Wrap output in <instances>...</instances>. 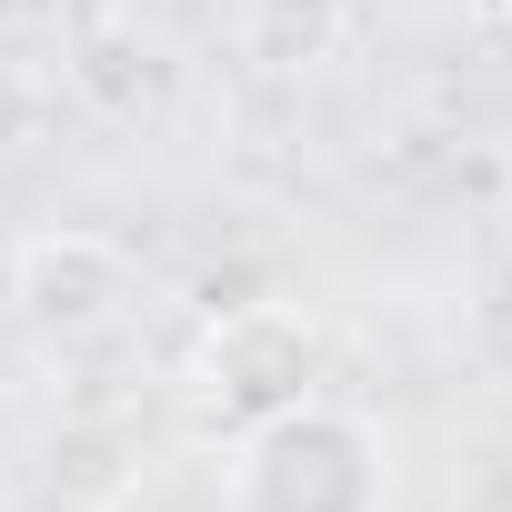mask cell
Returning <instances> with one entry per match:
<instances>
[{"label": "cell", "mask_w": 512, "mask_h": 512, "mask_svg": "<svg viewBox=\"0 0 512 512\" xmlns=\"http://www.w3.org/2000/svg\"><path fill=\"white\" fill-rule=\"evenodd\" d=\"M231 512H392V462L362 412L292 402L241 432Z\"/></svg>", "instance_id": "6da1fadb"}, {"label": "cell", "mask_w": 512, "mask_h": 512, "mask_svg": "<svg viewBox=\"0 0 512 512\" xmlns=\"http://www.w3.org/2000/svg\"><path fill=\"white\" fill-rule=\"evenodd\" d=\"M312 362H322V342L292 302H231L191 352V402H201V422L251 432V422L312 402Z\"/></svg>", "instance_id": "7a4b0ae2"}, {"label": "cell", "mask_w": 512, "mask_h": 512, "mask_svg": "<svg viewBox=\"0 0 512 512\" xmlns=\"http://www.w3.org/2000/svg\"><path fill=\"white\" fill-rule=\"evenodd\" d=\"M11 312L41 332V342H91L131 312V251L111 231H81V221H51L31 241H11Z\"/></svg>", "instance_id": "3957f363"}, {"label": "cell", "mask_w": 512, "mask_h": 512, "mask_svg": "<svg viewBox=\"0 0 512 512\" xmlns=\"http://www.w3.org/2000/svg\"><path fill=\"white\" fill-rule=\"evenodd\" d=\"M61 81H71L81 111H101V121H121V131L161 121L171 91H181L171 51H161L131 11H81V21H71V51H61Z\"/></svg>", "instance_id": "277c9868"}, {"label": "cell", "mask_w": 512, "mask_h": 512, "mask_svg": "<svg viewBox=\"0 0 512 512\" xmlns=\"http://www.w3.org/2000/svg\"><path fill=\"white\" fill-rule=\"evenodd\" d=\"M352 41V0H241L231 11V51L272 81H302L322 61H342Z\"/></svg>", "instance_id": "5b68a950"}, {"label": "cell", "mask_w": 512, "mask_h": 512, "mask_svg": "<svg viewBox=\"0 0 512 512\" xmlns=\"http://www.w3.org/2000/svg\"><path fill=\"white\" fill-rule=\"evenodd\" d=\"M51 482H61L81 512L121 502V492H131V432H111V422H71L61 452H51Z\"/></svg>", "instance_id": "8992f818"}, {"label": "cell", "mask_w": 512, "mask_h": 512, "mask_svg": "<svg viewBox=\"0 0 512 512\" xmlns=\"http://www.w3.org/2000/svg\"><path fill=\"white\" fill-rule=\"evenodd\" d=\"M51 131V91L21 71V61H0V151H21V141H41Z\"/></svg>", "instance_id": "52a82bcc"}, {"label": "cell", "mask_w": 512, "mask_h": 512, "mask_svg": "<svg viewBox=\"0 0 512 512\" xmlns=\"http://www.w3.org/2000/svg\"><path fill=\"white\" fill-rule=\"evenodd\" d=\"M21 11H31V0H0V21H21Z\"/></svg>", "instance_id": "ba28073f"}, {"label": "cell", "mask_w": 512, "mask_h": 512, "mask_svg": "<svg viewBox=\"0 0 512 512\" xmlns=\"http://www.w3.org/2000/svg\"><path fill=\"white\" fill-rule=\"evenodd\" d=\"M0 512H11V462H0Z\"/></svg>", "instance_id": "9c48e42d"}]
</instances>
